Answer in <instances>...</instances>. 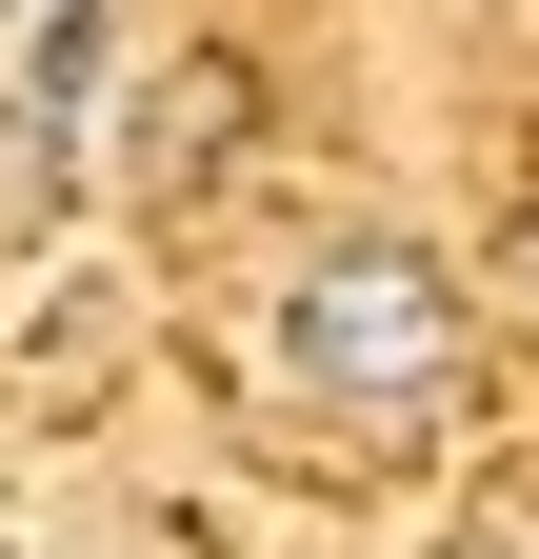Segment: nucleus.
I'll list each match as a JSON object with an SVG mask.
<instances>
[{"instance_id": "1", "label": "nucleus", "mask_w": 539, "mask_h": 559, "mask_svg": "<svg viewBox=\"0 0 539 559\" xmlns=\"http://www.w3.org/2000/svg\"><path fill=\"white\" fill-rule=\"evenodd\" d=\"M300 380L320 400H440L459 380V280L420 240H340L300 280Z\"/></svg>"}]
</instances>
